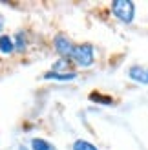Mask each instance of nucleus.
I'll list each match as a JSON object with an SVG mask.
<instances>
[{"mask_svg": "<svg viewBox=\"0 0 148 150\" xmlns=\"http://www.w3.org/2000/svg\"><path fill=\"white\" fill-rule=\"evenodd\" d=\"M73 150H99V148L93 143H90V141H86V139H77L75 143H73Z\"/></svg>", "mask_w": 148, "mask_h": 150, "instance_id": "9d476101", "label": "nucleus"}, {"mask_svg": "<svg viewBox=\"0 0 148 150\" xmlns=\"http://www.w3.org/2000/svg\"><path fill=\"white\" fill-rule=\"evenodd\" d=\"M13 46H15V51H18V53L26 51V48H27V39H26V33L24 31H17V33H15Z\"/></svg>", "mask_w": 148, "mask_h": 150, "instance_id": "423d86ee", "label": "nucleus"}, {"mask_svg": "<svg viewBox=\"0 0 148 150\" xmlns=\"http://www.w3.org/2000/svg\"><path fill=\"white\" fill-rule=\"evenodd\" d=\"M44 79H48V81H73V79H77V73L75 71H66V73L48 71V73H44Z\"/></svg>", "mask_w": 148, "mask_h": 150, "instance_id": "39448f33", "label": "nucleus"}, {"mask_svg": "<svg viewBox=\"0 0 148 150\" xmlns=\"http://www.w3.org/2000/svg\"><path fill=\"white\" fill-rule=\"evenodd\" d=\"M70 57L73 59V62H75L77 66L88 68V66H92L93 61H95L93 46H92V44H77V46H73Z\"/></svg>", "mask_w": 148, "mask_h": 150, "instance_id": "f257e3e1", "label": "nucleus"}, {"mask_svg": "<svg viewBox=\"0 0 148 150\" xmlns=\"http://www.w3.org/2000/svg\"><path fill=\"white\" fill-rule=\"evenodd\" d=\"M128 77L132 81L139 82V84L148 86V68H141V66H132L128 70Z\"/></svg>", "mask_w": 148, "mask_h": 150, "instance_id": "20e7f679", "label": "nucleus"}, {"mask_svg": "<svg viewBox=\"0 0 148 150\" xmlns=\"http://www.w3.org/2000/svg\"><path fill=\"white\" fill-rule=\"evenodd\" d=\"M90 101L106 104V106H112V104H113V99H112V97H110V95H102V93H99V92H92V93H90Z\"/></svg>", "mask_w": 148, "mask_h": 150, "instance_id": "6e6552de", "label": "nucleus"}, {"mask_svg": "<svg viewBox=\"0 0 148 150\" xmlns=\"http://www.w3.org/2000/svg\"><path fill=\"white\" fill-rule=\"evenodd\" d=\"M68 70H70L68 59H58L57 62H53V68H51V71H58V73H66Z\"/></svg>", "mask_w": 148, "mask_h": 150, "instance_id": "9b49d317", "label": "nucleus"}, {"mask_svg": "<svg viewBox=\"0 0 148 150\" xmlns=\"http://www.w3.org/2000/svg\"><path fill=\"white\" fill-rule=\"evenodd\" d=\"M31 150H55V146L48 143L46 139L35 137V139H31Z\"/></svg>", "mask_w": 148, "mask_h": 150, "instance_id": "1a4fd4ad", "label": "nucleus"}, {"mask_svg": "<svg viewBox=\"0 0 148 150\" xmlns=\"http://www.w3.org/2000/svg\"><path fill=\"white\" fill-rule=\"evenodd\" d=\"M112 13L121 22L130 24V22L134 20V15H135L134 2H132V0H115V2H112Z\"/></svg>", "mask_w": 148, "mask_h": 150, "instance_id": "f03ea898", "label": "nucleus"}, {"mask_svg": "<svg viewBox=\"0 0 148 150\" xmlns=\"http://www.w3.org/2000/svg\"><path fill=\"white\" fill-rule=\"evenodd\" d=\"M0 51L4 55H11L15 51V46H13V37L9 35H0Z\"/></svg>", "mask_w": 148, "mask_h": 150, "instance_id": "0eeeda50", "label": "nucleus"}, {"mask_svg": "<svg viewBox=\"0 0 148 150\" xmlns=\"http://www.w3.org/2000/svg\"><path fill=\"white\" fill-rule=\"evenodd\" d=\"M4 24H6V20H4L2 15H0V33H2V29H4Z\"/></svg>", "mask_w": 148, "mask_h": 150, "instance_id": "f8f14e48", "label": "nucleus"}, {"mask_svg": "<svg viewBox=\"0 0 148 150\" xmlns=\"http://www.w3.org/2000/svg\"><path fill=\"white\" fill-rule=\"evenodd\" d=\"M53 46H55V51L58 55H61V59H68L71 55V50H73V44L71 40L68 39L66 35H57L55 40H53Z\"/></svg>", "mask_w": 148, "mask_h": 150, "instance_id": "7ed1b4c3", "label": "nucleus"}]
</instances>
